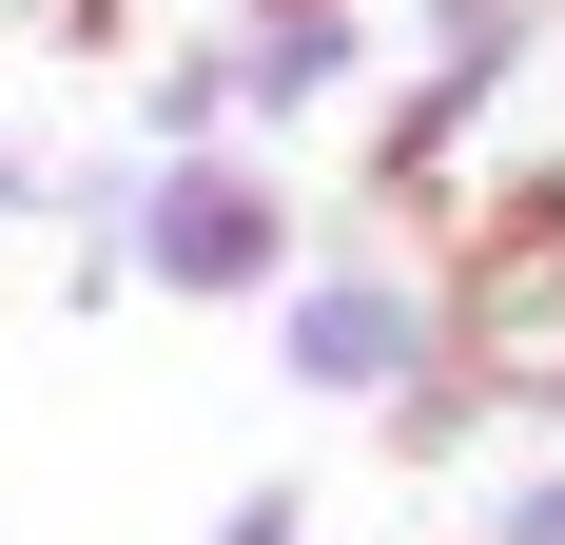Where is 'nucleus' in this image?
Returning <instances> with one entry per match:
<instances>
[{
    "label": "nucleus",
    "mask_w": 565,
    "mask_h": 545,
    "mask_svg": "<svg viewBox=\"0 0 565 545\" xmlns=\"http://www.w3.org/2000/svg\"><path fill=\"white\" fill-rule=\"evenodd\" d=\"M234 545H292V506H234Z\"/></svg>",
    "instance_id": "nucleus-4"
},
{
    "label": "nucleus",
    "mask_w": 565,
    "mask_h": 545,
    "mask_svg": "<svg viewBox=\"0 0 565 545\" xmlns=\"http://www.w3.org/2000/svg\"><path fill=\"white\" fill-rule=\"evenodd\" d=\"M488 545H565V468H526V488L488 506Z\"/></svg>",
    "instance_id": "nucleus-3"
},
{
    "label": "nucleus",
    "mask_w": 565,
    "mask_h": 545,
    "mask_svg": "<svg viewBox=\"0 0 565 545\" xmlns=\"http://www.w3.org/2000/svg\"><path fill=\"white\" fill-rule=\"evenodd\" d=\"M157 272H175V292H254V272H274V175L195 157V175L157 195Z\"/></svg>",
    "instance_id": "nucleus-1"
},
{
    "label": "nucleus",
    "mask_w": 565,
    "mask_h": 545,
    "mask_svg": "<svg viewBox=\"0 0 565 545\" xmlns=\"http://www.w3.org/2000/svg\"><path fill=\"white\" fill-rule=\"evenodd\" d=\"M292 351L332 389H391V371H429V312H409V272H312L292 292Z\"/></svg>",
    "instance_id": "nucleus-2"
}]
</instances>
